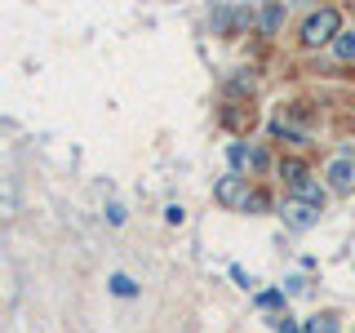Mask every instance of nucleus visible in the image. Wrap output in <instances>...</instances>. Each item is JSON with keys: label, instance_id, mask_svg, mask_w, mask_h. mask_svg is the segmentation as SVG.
<instances>
[{"label": "nucleus", "instance_id": "13", "mask_svg": "<svg viewBox=\"0 0 355 333\" xmlns=\"http://www.w3.org/2000/svg\"><path fill=\"white\" fill-rule=\"evenodd\" d=\"M275 329H280V333H306V329H297V320H288V316L275 320Z\"/></svg>", "mask_w": 355, "mask_h": 333}, {"label": "nucleus", "instance_id": "4", "mask_svg": "<svg viewBox=\"0 0 355 333\" xmlns=\"http://www.w3.org/2000/svg\"><path fill=\"white\" fill-rule=\"evenodd\" d=\"M329 191H338V196H351L355 191V160L351 155H338V160L329 164Z\"/></svg>", "mask_w": 355, "mask_h": 333}, {"label": "nucleus", "instance_id": "3", "mask_svg": "<svg viewBox=\"0 0 355 333\" xmlns=\"http://www.w3.org/2000/svg\"><path fill=\"white\" fill-rule=\"evenodd\" d=\"M320 222V205H311V200H284V227H293V231H311Z\"/></svg>", "mask_w": 355, "mask_h": 333}, {"label": "nucleus", "instance_id": "14", "mask_svg": "<svg viewBox=\"0 0 355 333\" xmlns=\"http://www.w3.org/2000/svg\"><path fill=\"white\" fill-rule=\"evenodd\" d=\"M107 222H111V227H120V222H125V209H120V205H107Z\"/></svg>", "mask_w": 355, "mask_h": 333}, {"label": "nucleus", "instance_id": "2", "mask_svg": "<svg viewBox=\"0 0 355 333\" xmlns=\"http://www.w3.org/2000/svg\"><path fill=\"white\" fill-rule=\"evenodd\" d=\"M249 178H244V173H222L218 178V187H214V200H218V205H227V209H244V205H249Z\"/></svg>", "mask_w": 355, "mask_h": 333}, {"label": "nucleus", "instance_id": "15", "mask_svg": "<svg viewBox=\"0 0 355 333\" xmlns=\"http://www.w3.org/2000/svg\"><path fill=\"white\" fill-rule=\"evenodd\" d=\"M164 218H169V222H173V227H178V222H182V218H187V209H182V205H169V209H164Z\"/></svg>", "mask_w": 355, "mask_h": 333}, {"label": "nucleus", "instance_id": "8", "mask_svg": "<svg viewBox=\"0 0 355 333\" xmlns=\"http://www.w3.org/2000/svg\"><path fill=\"white\" fill-rule=\"evenodd\" d=\"M306 333H342V325H338V316H315V320H306Z\"/></svg>", "mask_w": 355, "mask_h": 333}, {"label": "nucleus", "instance_id": "7", "mask_svg": "<svg viewBox=\"0 0 355 333\" xmlns=\"http://www.w3.org/2000/svg\"><path fill=\"white\" fill-rule=\"evenodd\" d=\"M333 53H338L342 62H355V31H342V36L333 40Z\"/></svg>", "mask_w": 355, "mask_h": 333}, {"label": "nucleus", "instance_id": "1", "mask_svg": "<svg viewBox=\"0 0 355 333\" xmlns=\"http://www.w3.org/2000/svg\"><path fill=\"white\" fill-rule=\"evenodd\" d=\"M342 36V14L338 9H315L306 22H302V44L320 49V44H333Z\"/></svg>", "mask_w": 355, "mask_h": 333}, {"label": "nucleus", "instance_id": "11", "mask_svg": "<svg viewBox=\"0 0 355 333\" xmlns=\"http://www.w3.org/2000/svg\"><path fill=\"white\" fill-rule=\"evenodd\" d=\"M244 209H249V214H262V209H266V196H262V191H253V196H249V205H244Z\"/></svg>", "mask_w": 355, "mask_h": 333}, {"label": "nucleus", "instance_id": "5", "mask_svg": "<svg viewBox=\"0 0 355 333\" xmlns=\"http://www.w3.org/2000/svg\"><path fill=\"white\" fill-rule=\"evenodd\" d=\"M293 196H297V200H311V205H320V209H324L329 187H324V182H315V178H302V182H293Z\"/></svg>", "mask_w": 355, "mask_h": 333}, {"label": "nucleus", "instance_id": "9", "mask_svg": "<svg viewBox=\"0 0 355 333\" xmlns=\"http://www.w3.org/2000/svg\"><path fill=\"white\" fill-rule=\"evenodd\" d=\"M111 293H116V298H133V293H138V284H133L129 275H111Z\"/></svg>", "mask_w": 355, "mask_h": 333}, {"label": "nucleus", "instance_id": "6", "mask_svg": "<svg viewBox=\"0 0 355 333\" xmlns=\"http://www.w3.org/2000/svg\"><path fill=\"white\" fill-rule=\"evenodd\" d=\"M284 27V5H266L262 9V36H275Z\"/></svg>", "mask_w": 355, "mask_h": 333}, {"label": "nucleus", "instance_id": "16", "mask_svg": "<svg viewBox=\"0 0 355 333\" xmlns=\"http://www.w3.org/2000/svg\"><path fill=\"white\" fill-rule=\"evenodd\" d=\"M293 5H315V0H293Z\"/></svg>", "mask_w": 355, "mask_h": 333}, {"label": "nucleus", "instance_id": "10", "mask_svg": "<svg viewBox=\"0 0 355 333\" xmlns=\"http://www.w3.org/2000/svg\"><path fill=\"white\" fill-rule=\"evenodd\" d=\"M284 178H288V182H302V178H306V169H302L297 160H288V164H284Z\"/></svg>", "mask_w": 355, "mask_h": 333}, {"label": "nucleus", "instance_id": "12", "mask_svg": "<svg viewBox=\"0 0 355 333\" xmlns=\"http://www.w3.org/2000/svg\"><path fill=\"white\" fill-rule=\"evenodd\" d=\"M249 164H253V169H266V151L262 147H249Z\"/></svg>", "mask_w": 355, "mask_h": 333}]
</instances>
